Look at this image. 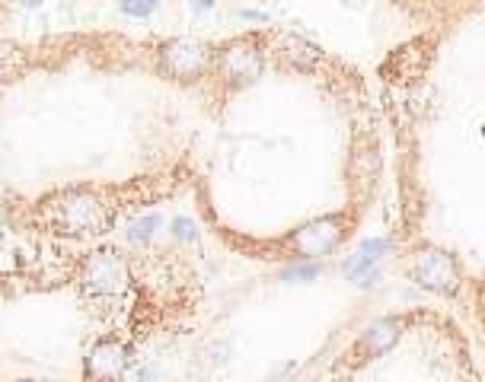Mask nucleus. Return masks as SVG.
Masks as SVG:
<instances>
[{
	"instance_id": "obj_1",
	"label": "nucleus",
	"mask_w": 485,
	"mask_h": 382,
	"mask_svg": "<svg viewBox=\"0 0 485 382\" xmlns=\"http://www.w3.org/2000/svg\"><path fill=\"white\" fill-rule=\"evenodd\" d=\"M173 175H138L125 185H67L35 198L26 211V223L61 240H96L115 227L128 211L147 208L173 195Z\"/></svg>"
},
{
	"instance_id": "obj_2",
	"label": "nucleus",
	"mask_w": 485,
	"mask_h": 382,
	"mask_svg": "<svg viewBox=\"0 0 485 382\" xmlns=\"http://www.w3.org/2000/svg\"><path fill=\"white\" fill-rule=\"evenodd\" d=\"M361 223V204H348L341 211L310 217V220L291 227L284 236L262 242H246L256 252V259H272L288 265H303V261H322L335 255L354 236Z\"/></svg>"
},
{
	"instance_id": "obj_3",
	"label": "nucleus",
	"mask_w": 485,
	"mask_h": 382,
	"mask_svg": "<svg viewBox=\"0 0 485 382\" xmlns=\"http://www.w3.org/2000/svg\"><path fill=\"white\" fill-rule=\"evenodd\" d=\"M393 265L409 284H415L419 290L434 293V297L453 299L460 297L466 284L463 259L457 252H450L447 246H438L431 240H415L406 249L393 255Z\"/></svg>"
},
{
	"instance_id": "obj_4",
	"label": "nucleus",
	"mask_w": 485,
	"mask_h": 382,
	"mask_svg": "<svg viewBox=\"0 0 485 382\" xmlns=\"http://www.w3.org/2000/svg\"><path fill=\"white\" fill-rule=\"evenodd\" d=\"M265 71H269V26L217 42L211 80L227 96L256 86L265 77Z\"/></svg>"
},
{
	"instance_id": "obj_5",
	"label": "nucleus",
	"mask_w": 485,
	"mask_h": 382,
	"mask_svg": "<svg viewBox=\"0 0 485 382\" xmlns=\"http://www.w3.org/2000/svg\"><path fill=\"white\" fill-rule=\"evenodd\" d=\"M132 259L118 246H96L77 261L74 287L90 303H112L132 290Z\"/></svg>"
},
{
	"instance_id": "obj_6",
	"label": "nucleus",
	"mask_w": 485,
	"mask_h": 382,
	"mask_svg": "<svg viewBox=\"0 0 485 382\" xmlns=\"http://www.w3.org/2000/svg\"><path fill=\"white\" fill-rule=\"evenodd\" d=\"M214 52L217 42L198 39V35H170L153 45V64L160 77L179 86H195L202 80H211Z\"/></svg>"
},
{
	"instance_id": "obj_7",
	"label": "nucleus",
	"mask_w": 485,
	"mask_h": 382,
	"mask_svg": "<svg viewBox=\"0 0 485 382\" xmlns=\"http://www.w3.org/2000/svg\"><path fill=\"white\" fill-rule=\"evenodd\" d=\"M421 318H425V312L415 309V312H390V316H381V318H374V322H368L358 331V338L345 348L339 367H348V373H351V369H364L368 363L387 357Z\"/></svg>"
},
{
	"instance_id": "obj_8",
	"label": "nucleus",
	"mask_w": 485,
	"mask_h": 382,
	"mask_svg": "<svg viewBox=\"0 0 485 382\" xmlns=\"http://www.w3.org/2000/svg\"><path fill=\"white\" fill-rule=\"evenodd\" d=\"M134 367V348L122 335H99L86 348L80 382H125Z\"/></svg>"
},
{
	"instance_id": "obj_9",
	"label": "nucleus",
	"mask_w": 485,
	"mask_h": 382,
	"mask_svg": "<svg viewBox=\"0 0 485 382\" xmlns=\"http://www.w3.org/2000/svg\"><path fill=\"white\" fill-rule=\"evenodd\" d=\"M322 61H326V52L316 42L303 39V35L291 33V29L269 26V64L291 73H313Z\"/></svg>"
},
{
	"instance_id": "obj_10",
	"label": "nucleus",
	"mask_w": 485,
	"mask_h": 382,
	"mask_svg": "<svg viewBox=\"0 0 485 382\" xmlns=\"http://www.w3.org/2000/svg\"><path fill=\"white\" fill-rule=\"evenodd\" d=\"M341 274H345L348 284L361 287V290H371V287H377V284H381V278H383L381 261H371L368 255H361L358 249H354V252L341 261Z\"/></svg>"
},
{
	"instance_id": "obj_11",
	"label": "nucleus",
	"mask_w": 485,
	"mask_h": 382,
	"mask_svg": "<svg viewBox=\"0 0 485 382\" xmlns=\"http://www.w3.org/2000/svg\"><path fill=\"white\" fill-rule=\"evenodd\" d=\"M160 223H163V217L160 214H138V217H132L128 220V230H125V236H128V242H134V246H147V242L157 236V230H160Z\"/></svg>"
},
{
	"instance_id": "obj_12",
	"label": "nucleus",
	"mask_w": 485,
	"mask_h": 382,
	"mask_svg": "<svg viewBox=\"0 0 485 382\" xmlns=\"http://www.w3.org/2000/svg\"><path fill=\"white\" fill-rule=\"evenodd\" d=\"M320 261H303V265H288L282 271V278L288 280V284H310L313 278H320Z\"/></svg>"
},
{
	"instance_id": "obj_13",
	"label": "nucleus",
	"mask_w": 485,
	"mask_h": 382,
	"mask_svg": "<svg viewBox=\"0 0 485 382\" xmlns=\"http://www.w3.org/2000/svg\"><path fill=\"white\" fill-rule=\"evenodd\" d=\"M170 236L179 242H195L198 240V227L195 220H189V217H176V220L170 223Z\"/></svg>"
},
{
	"instance_id": "obj_14",
	"label": "nucleus",
	"mask_w": 485,
	"mask_h": 382,
	"mask_svg": "<svg viewBox=\"0 0 485 382\" xmlns=\"http://www.w3.org/2000/svg\"><path fill=\"white\" fill-rule=\"evenodd\" d=\"M118 10L128 16H151L153 10H157V4H122Z\"/></svg>"
},
{
	"instance_id": "obj_15",
	"label": "nucleus",
	"mask_w": 485,
	"mask_h": 382,
	"mask_svg": "<svg viewBox=\"0 0 485 382\" xmlns=\"http://www.w3.org/2000/svg\"><path fill=\"white\" fill-rule=\"evenodd\" d=\"M16 223V214H14V208L10 204H4L0 201V233H7L10 227Z\"/></svg>"
},
{
	"instance_id": "obj_16",
	"label": "nucleus",
	"mask_w": 485,
	"mask_h": 382,
	"mask_svg": "<svg viewBox=\"0 0 485 382\" xmlns=\"http://www.w3.org/2000/svg\"><path fill=\"white\" fill-rule=\"evenodd\" d=\"M16 382H64V379H52V376H33V379H16Z\"/></svg>"
}]
</instances>
